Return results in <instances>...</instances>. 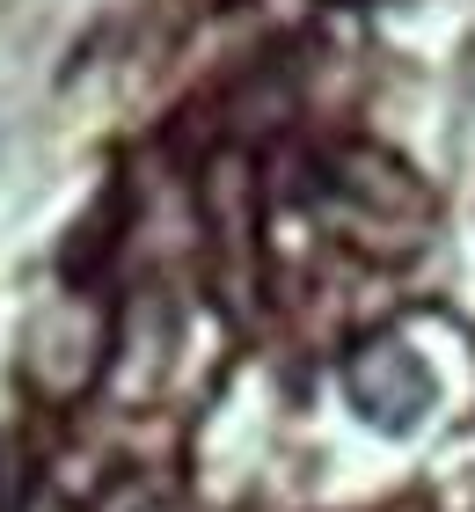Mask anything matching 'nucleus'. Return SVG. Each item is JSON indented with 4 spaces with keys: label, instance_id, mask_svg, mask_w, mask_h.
<instances>
[{
    "label": "nucleus",
    "instance_id": "nucleus-1",
    "mask_svg": "<svg viewBox=\"0 0 475 512\" xmlns=\"http://www.w3.org/2000/svg\"><path fill=\"white\" fill-rule=\"evenodd\" d=\"M351 395H359V410L373 417V425L410 432V425H417V410H424V395H432V381H424V366L402 352L395 337H380L373 352L351 359Z\"/></svg>",
    "mask_w": 475,
    "mask_h": 512
}]
</instances>
